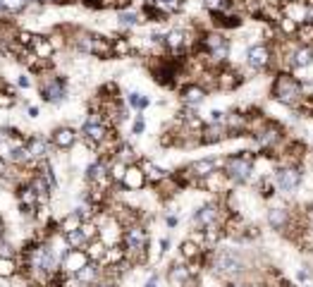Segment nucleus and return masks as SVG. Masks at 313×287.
Here are the masks:
<instances>
[{
  "instance_id": "1",
  "label": "nucleus",
  "mask_w": 313,
  "mask_h": 287,
  "mask_svg": "<svg viewBox=\"0 0 313 287\" xmlns=\"http://www.w3.org/2000/svg\"><path fill=\"white\" fill-rule=\"evenodd\" d=\"M230 39L220 31V29H210V31H203L201 39H199V50H201L203 55L208 58V65L213 67H220V65L227 63V58H230Z\"/></svg>"
},
{
  "instance_id": "2",
  "label": "nucleus",
  "mask_w": 313,
  "mask_h": 287,
  "mask_svg": "<svg viewBox=\"0 0 313 287\" xmlns=\"http://www.w3.org/2000/svg\"><path fill=\"white\" fill-rule=\"evenodd\" d=\"M223 173L232 184H249L256 173V156L251 151H239L234 156H227Z\"/></svg>"
},
{
  "instance_id": "3",
  "label": "nucleus",
  "mask_w": 313,
  "mask_h": 287,
  "mask_svg": "<svg viewBox=\"0 0 313 287\" xmlns=\"http://www.w3.org/2000/svg\"><path fill=\"white\" fill-rule=\"evenodd\" d=\"M210 271L220 278H237L244 273V261L234 249H220L210 254Z\"/></svg>"
},
{
  "instance_id": "4",
  "label": "nucleus",
  "mask_w": 313,
  "mask_h": 287,
  "mask_svg": "<svg viewBox=\"0 0 313 287\" xmlns=\"http://www.w3.org/2000/svg\"><path fill=\"white\" fill-rule=\"evenodd\" d=\"M272 101H278L282 105H297L301 101V84L292 74L287 72H280L278 77L272 79Z\"/></svg>"
},
{
  "instance_id": "5",
  "label": "nucleus",
  "mask_w": 313,
  "mask_h": 287,
  "mask_svg": "<svg viewBox=\"0 0 313 287\" xmlns=\"http://www.w3.org/2000/svg\"><path fill=\"white\" fill-rule=\"evenodd\" d=\"M38 93H41L43 103L57 105L67 96V84L63 77H57L53 72H43V74H38Z\"/></svg>"
},
{
  "instance_id": "6",
  "label": "nucleus",
  "mask_w": 313,
  "mask_h": 287,
  "mask_svg": "<svg viewBox=\"0 0 313 287\" xmlns=\"http://www.w3.org/2000/svg\"><path fill=\"white\" fill-rule=\"evenodd\" d=\"M110 129L112 127H108V122L103 120L101 112H89L86 122L82 125V139H86L89 146H98V144L110 134Z\"/></svg>"
},
{
  "instance_id": "7",
  "label": "nucleus",
  "mask_w": 313,
  "mask_h": 287,
  "mask_svg": "<svg viewBox=\"0 0 313 287\" xmlns=\"http://www.w3.org/2000/svg\"><path fill=\"white\" fill-rule=\"evenodd\" d=\"M272 180H275V187H278L280 192L292 194V192L301 184V170L297 168V165H280V168L275 170Z\"/></svg>"
},
{
  "instance_id": "8",
  "label": "nucleus",
  "mask_w": 313,
  "mask_h": 287,
  "mask_svg": "<svg viewBox=\"0 0 313 287\" xmlns=\"http://www.w3.org/2000/svg\"><path fill=\"white\" fill-rule=\"evenodd\" d=\"M272 63V50L270 43H253L246 50V65H249L253 72H263L268 70Z\"/></svg>"
},
{
  "instance_id": "9",
  "label": "nucleus",
  "mask_w": 313,
  "mask_h": 287,
  "mask_svg": "<svg viewBox=\"0 0 313 287\" xmlns=\"http://www.w3.org/2000/svg\"><path fill=\"white\" fill-rule=\"evenodd\" d=\"M220 218H223V206L218 201H208L194 211L191 220H194V225L199 230H203V227H208V225H213V223H223Z\"/></svg>"
},
{
  "instance_id": "10",
  "label": "nucleus",
  "mask_w": 313,
  "mask_h": 287,
  "mask_svg": "<svg viewBox=\"0 0 313 287\" xmlns=\"http://www.w3.org/2000/svg\"><path fill=\"white\" fill-rule=\"evenodd\" d=\"M251 137H253V141H256L258 148H263V151H272V148L282 141V129H280L278 125H272V122H265V125L258 127Z\"/></svg>"
},
{
  "instance_id": "11",
  "label": "nucleus",
  "mask_w": 313,
  "mask_h": 287,
  "mask_svg": "<svg viewBox=\"0 0 313 287\" xmlns=\"http://www.w3.org/2000/svg\"><path fill=\"white\" fill-rule=\"evenodd\" d=\"M146 175H144V170L139 168V163H132V165H127L125 170V177L120 180V187L125 192H139L146 187Z\"/></svg>"
},
{
  "instance_id": "12",
  "label": "nucleus",
  "mask_w": 313,
  "mask_h": 287,
  "mask_svg": "<svg viewBox=\"0 0 313 287\" xmlns=\"http://www.w3.org/2000/svg\"><path fill=\"white\" fill-rule=\"evenodd\" d=\"M77 139H79L77 129H72V127H67V125L55 127L53 134H50V144L55 148H60V151H70V148L77 144Z\"/></svg>"
},
{
  "instance_id": "13",
  "label": "nucleus",
  "mask_w": 313,
  "mask_h": 287,
  "mask_svg": "<svg viewBox=\"0 0 313 287\" xmlns=\"http://www.w3.org/2000/svg\"><path fill=\"white\" fill-rule=\"evenodd\" d=\"M89 254L84 252V249H67L65 252V256L60 259V263H63V271H67V273H79L86 263H89Z\"/></svg>"
},
{
  "instance_id": "14",
  "label": "nucleus",
  "mask_w": 313,
  "mask_h": 287,
  "mask_svg": "<svg viewBox=\"0 0 313 287\" xmlns=\"http://www.w3.org/2000/svg\"><path fill=\"white\" fill-rule=\"evenodd\" d=\"M191 41H194V39H191V34H189V29H184V27H172L165 34V48L172 50V53L184 50Z\"/></svg>"
},
{
  "instance_id": "15",
  "label": "nucleus",
  "mask_w": 313,
  "mask_h": 287,
  "mask_svg": "<svg viewBox=\"0 0 313 287\" xmlns=\"http://www.w3.org/2000/svg\"><path fill=\"white\" fill-rule=\"evenodd\" d=\"M108 165L110 163L103 161V158H98V161H93L86 168V182L93 184V187H103V184L110 182V175H108Z\"/></svg>"
},
{
  "instance_id": "16",
  "label": "nucleus",
  "mask_w": 313,
  "mask_h": 287,
  "mask_svg": "<svg viewBox=\"0 0 313 287\" xmlns=\"http://www.w3.org/2000/svg\"><path fill=\"white\" fill-rule=\"evenodd\" d=\"M180 98L184 105H194V108H199V105L208 98V89H203L199 82H191V84L182 86L180 89Z\"/></svg>"
},
{
  "instance_id": "17",
  "label": "nucleus",
  "mask_w": 313,
  "mask_h": 287,
  "mask_svg": "<svg viewBox=\"0 0 313 287\" xmlns=\"http://www.w3.org/2000/svg\"><path fill=\"white\" fill-rule=\"evenodd\" d=\"M27 151L29 156H31V161L38 163V161H46L48 158V151H50V141L46 139V137H38V134H31V137H27Z\"/></svg>"
},
{
  "instance_id": "18",
  "label": "nucleus",
  "mask_w": 313,
  "mask_h": 287,
  "mask_svg": "<svg viewBox=\"0 0 313 287\" xmlns=\"http://www.w3.org/2000/svg\"><path fill=\"white\" fill-rule=\"evenodd\" d=\"M31 53H34L36 58H41V60H53V55H55L57 50V43L50 39V36H38L36 34L34 43H31Z\"/></svg>"
},
{
  "instance_id": "19",
  "label": "nucleus",
  "mask_w": 313,
  "mask_h": 287,
  "mask_svg": "<svg viewBox=\"0 0 313 287\" xmlns=\"http://www.w3.org/2000/svg\"><path fill=\"white\" fill-rule=\"evenodd\" d=\"M242 84V74L234 70H218L216 72V91H234Z\"/></svg>"
},
{
  "instance_id": "20",
  "label": "nucleus",
  "mask_w": 313,
  "mask_h": 287,
  "mask_svg": "<svg viewBox=\"0 0 313 287\" xmlns=\"http://www.w3.org/2000/svg\"><path fill=\"white\" fill-rule=\"evenodd\" d=\"M311 63H313V46L299 43V46L292 50V55H289V67L301 70V67H308Z\"/></svg>"
},
{
  "instance_id": "21",
  "label": "nucleus",
  "mask_w": 313,
  "mask_h": 287,
  "mask_svg": "<svg viewBox=\"0 0 313 287\" xmlns=\"http://www.w3.org/2000/svg\"><path fill=\"white\" fill-rule=\"evenodd\" d=\"M289 223H292V216H289V211L287 208H280V206L268 208V225H270L272 230L285 232L287 227H289Z\"/></svg>"
},
{
  "instance_id": "22",
  "label": "nucleus",
  "mask_w": 313,
  "mask_h": 287,
  "mask_svg": "<svg viewBox=\"0 0 313 287\" xmlns=\"http://www.w3.org/2000/svg\"><path fill=\"white\" fill-rule=\"evenodd\" d=\"M191 280V268L184 266V263H174L167 271V282L172 287H184L187 282Z\"/></svg>"
},
{
  "instance_id": "23",
  "label": "nucleus",
  "mask_w": 313,
  "mask_h": 287,
  "mask_svg": "<svg viewBox=\"0 0 313 287\" xmlns=\"http://www.w3.org/2000/svg\"><path fill=\"white\" fill-rule=\"evenodd\" d=\"M136 163H139V168L144 170V175H146L148 182H155V184H158L160 180H165V177L170 175V173H165L163 168H158V165H155L151 158H139Z\"/></svg>"
},
{
  "instance_id": "24",
  "label": "nucleus",
  "mask_w": 313,
  "mask_h": 287,
  "mask_svg": "<svg viewBox=\"0 0 313 287\" xmlns=\"http://www.w3.org/2000/svg\"><path fill=\"white\" fill-rule=\"evenodd\" d=\"M19 271L22 268L17 256H0V280H12Z\"/></svg>"
},
{
  "instance_id": "25",
  "label": "nucleus",
  "mask_w": 313,
  "mask_h": 287,
  "mask_svg": "<svg viewBox=\"0 0 313 287\" xmlns=\"http://www.w3.org/2000/svg\"><path fill=\"white\" fill-rule=\"evenodd\" d=\"M98 263H93V261H89L86 266L79 271V273H74V278H77L79 285H96L98 282Z\"/></svg>"
},
{
  "instance_id": "26",
  "label": "nucleus",
  "mask_w": 313,
  "mask_h": 287,
  "mask_svg": "<svg viewBox=\"0 0 313 287\" xmlns=\"http://www.w3.org/2000/svg\"><path fill=\"white\" fill-rule=\"evenodd\" d=\"M84 252L89 254V259L93 261V263H101V259H103L105 252H108V244H105L101 237H96V239H91V242H86Z\"/></svg>"
},
{
  "instance_id": "27",
  "label": "nucleus",
  "mask_w": 313,
  "mask_h": 287,
  "mask_svg": "<svg viewBox=\"0 0 313 287\" xmlns=\"http://www.w3.org/2000/svg\"><path fill=\"white\" fill-rule=\"evenodd\" d=\"M82 223H84V216H82V211L79 208H74V211H70V213H67V216L63 218V220H60V225H57V227H60V232H70V230H77V227H82Z\"/></svg>"
},
{
  "instance_id": "28",
  "label": "nucleus",
  "mask_w": 313,
  "mask_h": 287,
  "mask_svg": "<svg viewBox=\"0 0 313 287\" xmlns=\"http://www.w3.org/2000/svg\"><path fill=\"white\" fill-rule=\"evenodd\" d=\"M134 53V43L127 36L112 39V58H129Z\"/></svg>"
},
{
  "instance_id": "29",
  "label": "nucleus",
  "mask_w": 313,
  "mask_h": 287,
  "mask_svg": "<svg viewBox=\"0 0 313 287\" xmlns=\"http://www.w3.org/2000/svg\"><path fill=\"white\" fill-rule=\"evenodd\" d=\"M180 254H182V259H187V261H196V259H199V256L203 254V246L199 244V242H194V239L189 237V239H184V242H182Z\"/></svg>"
},
{
  "instance_id": "30",
  "label": "nucleus",
  "mask_w": 313,
  "mask_h": 287,
  "mask_svg": "<svg viewBox=\"0 0 313 287\" xmlns=\"http://www.w3.org/2000/svg\"><path fill=\"white\" fill-rule=\"evenodd\" d=\"M86 235H84L82 227H77V230H70L65 232V244L70 246V249H82V246H86Z\"/></svg>"
},
{
  "instance_id": "31",
  "label": "nucleus",
  "mask_w": 313,
  "mask_h": 287,
  "mask_svg": "<svg viewBox=\"0 0 313 287\" xmlns=\"http://www.w3.org/2000/svg\"><path fill=\"white\" fill-rule=\"evenodd\" d=\"M141 22H144V17H141V12H127V10H120L118 12V24L122 29H129V27H139Z\"/></svg>"
},
{
  "instance_id": "32",
  "label": "nucleus",
  "mask_w": 313,
  "mask_h": 287,
  "mask_svg": "<svg viewBox=\"0 0 313 287\" xmlns=\"http://www.w3.org/2000/svg\"><path fill=\"white\" fill-rule=\"evenodd\" d=\"M115 158H118V161H122V163H127V165H132V163L139 161V156H136L134 146H132V144H127V141H122V144H120Z\"/></svg>"
},
{
  "instance_id": "33",
  "label": "nucleus",
  "mask_w": 313,
  "mask_h": 287,
  "mask_svg": "<svg viewBox=\"0 0 313 287\" xmlns=\"http://www.w3.org/2000/svg\"><path fill=\"white\" fill-rule=\"evenodd\" d=\"M27 5H29V0H0V12L19 14L27 10Z\"/></svg>"
},
{
  "instance_id": "34",
  "label": "nucleus",
  "mask_w": 313,
  "mask_h": 287,
  "mask_svg": "<svg viewBox=\"0 0 313 287\" xmlns=\"http://www.w3.org/2000/svg\"><path fill=\"white\" fill-rule=\"evenodd\" d=\"M275 24H278V29L285 36H297V34H299V22L292 20V17H287V14H282Z\"/></svg>"
},
{
  "instance_id": "35",
  "label": "nucleus",
  "mask_w": 313,
  "mask_h": 287,
  "mask_svg": "<svg viewBox=\"0 0 313 287\" xmlns=\"http://www.w3.org/2000/svg\"><path fill=\"white\" fill-rule=\"evenodd\" d=\"M151 3H153L163 14H172V12H177V10H182V5H184V0H151Z\"/></svg>"
},
{
  "instance_id": "36",
  "label": "nucleus",
  "mask_w": 313,
  "mask_h": 287,
  "mask_svg": "<svg viewBox=\"0 0 313 287\" xmlns=\"http://www.w3.org/2000/svg\"><path fill=\"white\" fill-rule=\"evenodd\" d=\"M203 7H206L210 14L230 12V10H232V0H203Z\"/></svg>"
},
{
  "instance_id": "37",
  "label": "nucleus",
  "mask_w": 313,
  "mask_h": 287,
  "mask_svg": "<svg viewBox=\"0 0 313 287\" xmlns=\"http://www.w3.org/2000/svg\"><path fill=\"white\" fill-rule=\"evenodd\" d=\"M127 101H129V105H132L134 110H146L148 105H151V101H148V96H144V93H129L127 96Z\"/></svg>"
},
{
  "instance_id": "38",
  "label": "nucleus",
  "mask_w": 313,
  "mask_h": 287,
  "mask_svg": "<svg viewBox=\"0 0 313 287\" xmlns=\"http://www.w3.org/2000/svg\"><path fill=\"white\" fill-rule=\"evenodd\" d=\"M144 132H146V120H144V115H136L132 122V134L134 137H141Z\"/></svg>"
},
{
  "instance_id": "39",
  "label": "nucleus",
  "mask_w": 313,
  "mask_h": 287,
  "mask_svg": "<svg viewBox=\"0 0 313 287\" xmlns=\"http://www.w3.org/2000/svg\"><path fill=\"white\" fill-rule=\"evenodd\" d=\"M225 118H227V112L225 110H210L208 112V122H213V125H223Z\"/></svg>"
},
{
  "instance_id": "40",
  "label": "nucleus",
  "mask_w": 313,
  "mask_h": 287,
  "mask_svg": "<svg viewBox=\"0 0 313 287\" xmlns=\"http://www.w3.org/2000/svg\"><path fill=\"white\" fill-rule=\"evenodd\" d=\"M17 86H19V89H31V86H34L31 74H29V72H22L19 77H17Z\"/></svg>"
},
{
  "instance_id": "41",
  "label": "nucleus",
  "mask_w": 313,
  "mask_h": 287,
  "mask_svg": "<svg viewBox=\"0 0 313 287\" xmlns=\"http://www.w3.org/2000/svg\"><path fill=\"white\" fill-rule=\"evenodd\" d=\"M27 115H29L31 120L38 118V108H36V105H29V108H27Z\"/></svg>"
},
{
  "instance_id": "42",
  "label": "nucleus",
  "mask_w": 313,
  "mask_h": 287,
  "mask_svg": "<svg viewBox=\"0 0 313 287\" xmlns=\"http://www.w3.org/2000/svg\"><path fill=\"white\" fill-rule=\"evenodd\" d=\"M177 223H180L177 216H167V227H177Z\"/></svg>"
},
{
  "instance_id": "43",
  "label": "nucleus",
  "mask_w": 313,
  "mask_h": 287,
  "mask_svg": "<svg viewBox=\"0 0 313 287\" xmlns=\"http://www.w3.org/2000/svg\"><path fill=\"white\" fill-rule=\"evenodd\" d=\"M93 287H118V285H115V282H112V280H98Z\"/></svg>"
},
{
  "instance_id": "44",
  "label": "nucleus",
  "mask_w": 313,
  "mask_h": 287,
  "mask_svg": "<svg viewBox=\"0 0 313 287\" xmlns=\"http://www.w3.org/2000/svg\"><path fill=\"white\" fill-rule=\"evenodd\" d=\"M167 246H170V239H160V254H165L167 252Z\"/></svg>"
},
{
  "instance_id": "45",
  "label": "nucleus",
  "mask_w": 313,
  "mask_h": 287,
  "mask_svg": "<svg viewBox=\"0 0 313 287\" xmlns=\"http://www.w3.org/2000/svg\"><path fill=\"white\" fill-rule=\"evenodd\" d=\"M308 230H313V208H308Z\"/></svg>"
},
{
  "instance_id": "46",
  "label": "nucleus",
  "mask_w": 313,
  "mask_h": 287,
  "mask_svg": "<svg viewBox=\"0 0 313 287\" xmlns=\"http://www.w3.org/2000/svg\"><path fill=\"white\" fill-rule=\"evenodd\" d=\"M155 285H158V278H155V275H153V278H151V280L146 282V287H155Z\"/></svg>"
},
{
  "instance_id": "47",
  "label": "nucleus",
  "mask_w": 313,
  "mask_h": 287,
  "mask_svg": "<svg viewBox=\"0 0 313 287\" xmlns=\"http://www.w3.org/2000/svg\"><path fill=\"white\" fill-rule=\"evenodd\" d=\"M0 237H5V223H3V216H0Z\"/></svg>"
},
{
  "instance_id": "48",
  "label": "nucleus",
  "mask_w": 313,
  "mask_h": 287,
  "mask_svg": "<svg viewBox=\"0 0 313 287\" xmlns=\"http://www.w3.org/2000/svg\"><path fill=\"white\" fill-rule=\"evenodd\" d=\"M230 287H246V285H244V282H232Z\"/></svg>"
}]
</instances>
